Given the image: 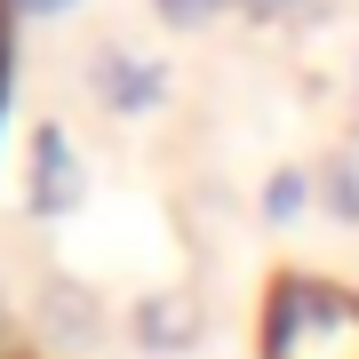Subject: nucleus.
I'll use <instances>...</instances> for the list:
<instances>
[{
    "instance_id": "obj_1",
    "label": "nucleus",
    "mask_w": 359,
    "mask_h": 359,
    "mask_svg": "<svg viewBox=\"0 0 359 359\" xmlns=\"http://www.w3.org/2000/svg\"><path fill=\"white\" fill-rule=\"evenodd\" d=\"M264 359H359V295L327 280H287L264 320Z\"/></svg>"
},
{
    "instance_id": "obj_2",
    "label": "nucleus",
    "mask_w": 359,
    "mask_h": 359,
    "mask_svg": "<svg viewBox=\"0 0 359 359\" xmlns=\"http://www.w3.org/2000/svg\"><path fill=\"white\" fill-rule=\"evenodd\" d=\"M80 192H88V168H80L72 136L65 128H40L32 136V208L40 216H65V208H80Z\"/></svg>"
},
{
    "instance_id": "obj_3",
    "label": "nucleus",
    "mask_w": 359,
    "mask_h": 359,
    "mask_svg": "<svg viewBox=\"0 0 359 359\" xmlns=\"http://www.w3.org/2000/svg\"><path fill=\"white\" fill-rule=\"evenodd\" d=\"M160 65L152 56H136V48H104L96 56V96L112 104V112H144V104H160Z\"/></svg>"
},
{
    "instance_id": "obj_4",
    "label": "nucleus",
    "mask_w": 359,
    "mask_h": 359,
    "mask_svg": "<svg viewBox=\"0 0 359 359\" xmlns=\"http://www.w3.org/2000/svg\"><path fill=\"white\" fill-rule=\"evenodd\" d=\"M136 335L152 351H184L200 335V295H152V304H136Z\"/></svg>"
},
{
    "instance_id": "obj_5",
    "label": "nucleus",
    "mask_w": 359,
    "mask_h": 359,
    "mask_svg": "<svg viewBox=\"0 0 359 359\" xmlns=\"http://www.w3.org/2000/svg\"><path fill=\"white\" fill-rule=\"evenodd\" d=\"M304 192H311V184L295 176V168H287V176H271V200H264V216H295V200H304Z\"/></svg>"
},
{
    "instance_id": "obj_6",
    "label": "nucleus",
    "mask_w": 359,
    "mask_h": 359,
    "mask_svg": "<svg viewBox=\"0 0 359 359\" xmlns=\"http://www.w3.org/2000/svg\"><path fill=\"white\" fill-rule=\"evenodd\" d=\"M168 16H208V0H160Z\"/></svg>"
},
{
    "instance_id": "obj_7",
    "label": "nucleus",
    "mask_w": 359,
    "mask_h": 359,
    "mask_svg": "<svg viewBox=\"0 0 359 359\" xmlns=\"http://www.w3.org/2000/svg\"><path fill=\"white\" fill-rule=\"evenodd\" d=\"M16 8H32V16H56V8H72V0H16Z\"/></svg>"
},
{
    "instance_id": "obj_8",
    "label": "nucleus",
    "mask_w": 359,
    "mask_h": 359,
    "mask_svg": "<svg viewBox=\"0 0 359 359\" xmlns=\"http://www.w3.org/2000/svg\"><path fill=\"white\" fill-rule=\"evenodd\" d=\"M248 8H256V16H280V0H248Z\"/></svg>"
}]
</instances>
